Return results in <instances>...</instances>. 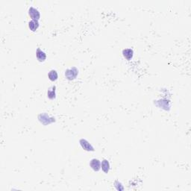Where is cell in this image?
Masks as SVG:
<instances>
[{
	"label": "cell",
	"mask_w": 191,
	"mask_h": 191,
	"mask_svg": "<svg viewBox=\"0 0 191 191\" xmlns=\"http://www.w3.org/2000/svg\"><path fill=\"white\" fill-rule=\"evenodd\" d=\"M78 74V70L77 68L72 67L65 71V76L68 80H74Z\"/></svg>",
	"instance_id": "6da1fadb"
},
{
	"label": "cell",
	"mask_w": 191,
	"mask_h": 191,
	"mask_svg": "<svg viewBox=\"0 0 191 191\" xmlns=\"http://www.w3.org/2000/svg\"><path fill=\"white\" fill-rule=\"evenodd\" d=\"M38 119H39L40 122H42L44 125H47V124H49L55 121V118L49 117L46 113H41V114H40L38 116Z\"/></svg>",
	"instance_id": "7a4b0ae2"
},
{
	"label": "cell",
	"mask_w": 191,
	"mask_h": 191,
	"mask_svg": "<svg viewBox=\"0 0 191 191\" xmlns=\"http://www.w3.org/2000/svg\"><path fill=\"white\" fill-rule=\"evenodd\" d=\"M79 143L81 146H82L85 150L88 151V152H90H90H93L94 151L93 146L87 140H85V139H81V140H79Z\"/></svg>",
	"instance_id": "3957f363"
},
{
	"label": "cell",
	"mask_w": 191,
	"mask_h": 191,
	"mask_svg": "<svg viewBox=\"0 0 191 191\" xmlns=\"http://www.w3.org/2000/svg\"><path fill=\"white\" fill-rule=\"evenodd\" d=\"M28 15L30 16L31 18H32V20H38L41 17V14L39 11L33 7H31L28 9Z\"/></svg>",
	"instance_id": "277c9868"
},
{
	"label": "cell",
	"mask_w": 191,
	"mask_h": 191,
	"mask_svg": "<svg viewBox=\"0 0 191 191\" xmlns=\"http://www.w3.org/2000/svg\"><path fill=\"white\" fill-rule=\"evenodd\" d=\"M90 167L95 172H98L100 169H101V162L98 159L93 158L90 161Z\"/></svg>",
	"instance_id": "5b68a950"
},
{
	"label": "cell",
	"mask_w": 191,
	"mask_h": 191,
	"mask_svg": "<svg viewBox=\"0 0 191 191\" xmlns=\"http://www.w3.org/2000/svg\"><path fill=\"white\" fill-rule=\"evenodd\" d=\"M36 57L40 62H43L46 59V54L44 52L42 51L40 48H37V51H36Z\"/></svg>",
	"instance_id": "8992f818"
},
{
	"label": "cell",
	"mask_w": 191,
	"mask_h": 191,
	"mask_svg": "<svg viewBox=\"0 0 191 191\" xmlns=\"http://www.w3.org/2000/svg\"><path fill=\"white\" fill-rule=\"evenodd\" d=\"M122 55H123L125 58L129 60L133 58L134 51L131 49H125L122 50Z\"/></svg>",
	"instance_id": "52a82bcc"
},
{
	"label": "cell",
	"mask_w": 191,
	"mask_h": 191,
	"mask_svg": "<svg viewBox=\"0 0 191 191\" xmlns=\"http://www.w3.org/2000/svg\"><path fill=\"white\" fill-rule=\"evenodd\" d=\"M28 27L32 32H35L39 27V22L37 20H32L28 23Z\"/></svg>",
	"instance_id": "ba28073f"
},
{
	"label": "cell",
	"mask_w": 191,
	"mask_h": 191,
	"mask_svg": "<svg viewBox=\"0 0 191 191\" xmlns=\"http://www.w3.org/2000/svg\"><path fill=\"white\" fill-rule=\"evenodd\" d=\"M102 170H103L104 172L105 173H108V172H109L110 170V163L109 161L106 159H104L102 161Z\"/></svg>",
	"instance_id": "9c48e42d"
},
{
	"label": "cell",
	"mask_w": 191,
	"mask_h": 191,
	"mask_svg": "<svg viewBox=\"0 0 191 191\" xmlns=\"http://www.w3.org/2000/svg\"><path fill=\"white\" fill-rule=\"evenodd\" d=\"M48 77H49L50 81L55 82V81H56V80L58 79V73L56 72V70L52 69L49 73V74H48Z\"/></svg>",
	"instance_id": "30bf717a"
},
{
	"label": "cell",
	"mask_w": 191,
	"mask_h": 191,
	"mask_svg": "<svg viewBox=\"0 0 191 191\" xmlns=\"http://www.w3.org/2000/svg\"><path fill=\"white\" fill-rule=\"evenodd\" d=\"M55 86H53V87H52L49 90H48L47 92V95L48 97L50 99H54L56 96V93H55Z\"/></svg>",
	"instance_id": "8fae6325"
},
{
	"label": "cell",
	"mask_w": 191,
	"mask_h": 191,
	"mask_svg": "<svg viewBox=\"0 0 191 191\" xmlns=\"http://www.w3.org/2000/svg\"><path fill=\"white\" fill-rule=\"evenodd\" d=\"M114 185H115V188H117V190H124L122 184L119 182V181H116L115 184H114Z\"/></svg>",
	"instance_id": "7c38bea8"
}]
</instances>
